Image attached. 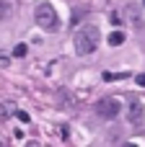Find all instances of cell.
Wrapping results in <instances>:
<instances>
[{
    "mask_svg": "<svg viewBox=\"0 0 145 147\" xmlns=\"http://www.w3.org/2000/svg\"><path fill=\"white\" fill-rule=\"evenodd\" d=\"M99 41H101V31L96 26H83L75 34V52L83 54V57L86 54H93L96 47H99Z\"/></svg>",
    "mask_w": 145,
    "mask_h": 147,
    "instance_id": "obj_1",
    "label": "cell"
},
{
    "mask_svg": "<svg viewBox=\"0 0 145 147\" xmlns=\"http://www.w3.org/2000/svg\"><path fill=\"white\" fill-rule=\"evenodd\" d=\"M34 21H36L42 28L52 31V28L57 26V13H54V8H52L49 3H39L36 10H34Z\"/></svg>",
    "mask_w": 145,
    "mask_h": 147,
    "instance_id": "obj_2",
    "label": "cell"
},
{
    "mask_svg": "<svg viewBox=\"0 0 145 147\" xmlns=\"http://www.w3.org/2000/svg\"><path fill=\"white\" fill-rule=\"evenodd\" d=\"M119 111H122V103H119L117 98H101V101L96 103V114H99L101 119H106V121L117 119Z\"/></svg>",
    "mask_w": 145,
    "mask_h": 147,
    "instance_id": "obj_3",
    "label": "cell"
},
{
    "mask_svg": "<svg viewBox=\"0 0 145 147\" xmlns=\"http://www.w3.org/2000/svg\"><path fill=\"white\" fill-rule=\"evenodd\" d=\"M127 121H130L132 127H140V124L145 121V106H143V101H138V98L130 101V106H127Z\"/></svg>",
    "mask_w": 145,
    "mask_h": 147,
    "instance_id": "obj_4",
    "label": "cell"
},
{
    "mask_svg": "<svg viewBox=\"0 0 145 147\" xmlns=\"http://www.w3.org/2000/svg\"><path fill=\"white\" fill-rule=\"evenodd\" d=\"M16 116V103L13 101H0V121H8Z\"/></svg>",
    "mask_w": 145,
    "mask_h": 147,
    "instance_id": "obj_5",
    "label": "cell"
},
{
    "mask_svg": "<svg viewBox=\"0 0 145 147\" xmlns=\"http://www.w3.org/2000/svg\"><path fill=\"white\" fill-rule=\"evenodd\" d=\"M122 41H125V31H112L109 34V44L112 47H119Z\"/></svg>",
    "mask_w": 145,
    "mask_h": 147,
    "instance_id": "obj_6",
    "label": "cell"
},
{
    "mask_svg": "<svg viewBox=\"0 0 145 147\" xmlns=\"http://www.w3.org/2000/svg\"><path fill=\"white\" fill-rule=\"evenodd\" d=\"M10 10H13L10 3H3V0H0V21H8V18H10Z\"/></svg>",
    "mask_w": 145,
    "mask_h": 147,
    "instance_id": "obj_7",
    "label": "cell"
},
{
    "mask_svg": "<svg viewBox=\"0 0 145 147\" xmlns=\"http://www.w3.org/2000/svg\"><path fill=\"white\" fill-rule=\"evenodd\" d=\"M127 16L132 23H140V13H138V5H127Z\"/></svg>",
    "mask_w": 145,
    "mask_h": 147,
    "instance_id": "obj_8",
    "label": "cell"
},
{
    "mask_svg": "<svg viewBox=\"0 0 145 147\" xmlns=\"http://www.w3.org/2000/svg\"><path fill=\"white\" fill-rule=\"evenodd\" d=\"M26 52H29L26 44H16V47H13V57H26Z\"/></svg>",
    "mask_w": 145,
    "mask_h": 147,
    "instance_id": "obj_9",
    "label": "cell"
},
{
    "mask_svg": "<svg viewBox=\"0 0 145 147\" xmlns=\"http://www.w3.org/2000/svg\"><path fill=\"white\" fill-rule=\"evenodd\" d=\"M125 75H127V72H104V80L112 83V80H122Z\"/></svg>",
    "mask_w": 145,
    "mask_h": 147,
    "instance_id": "obj_10",
    "label": "cell"
},
{
    "mask_svg": "<svg viewBox=\"0 0 145 147\" xmlns=\"http://www.w3.org/2000/svg\"><path fill=\"white\" fill-rule=\"evenodd\" d=\"M16 119H18V121H23V124H29V121H31V116H29L26 111H18V109H16Z\"/></svg>",
    "mask_w": 145,
    "mask_h": 147,
    "instance_id": "obj_11",
    "label": "cell"
},
{
    "mask_svg": "<svg viewBox=\"0 0 145 147\" xmlns=\"http://www.w3.org/2000/svg\"><path fill=\"white\" fill-rule=\"evenodd\" d=\"M135 80H138V85H143V88H145V72H140V75H135Z\"/></svg>",
    "mask_w": 145,
    "mask_h": 147,
    "instance_id": "obj_12",
    "label": "cell"
},
{
    "mask_svg": "<svg viewBox=\"0 0 145 147\" xmlns=\"http://www.w3.org/2000/svg\"><path fill=\"white\" fill-rule=\"evenodd\" d=\"M8 65H10V59H8V57H3V54H0V67H8Z\"/></svg>",
    "mask_w": 145,
    "mask_h": 147,
    "instance_id": "obj_13",
    "label": "cell"
},
{
    "mask_svg": "<svg viewBox=\"0 0 145 147\" xmlns=\"http://www.w3.org/2000/svg\"><path fill=\"white\" fill-rule=\"evenodd\" d=\"M143 5H145V3H143Z\"/></svg>",
    "mask_w": 145,
    "mask_h": 147,
    "instance_id": "obj_14",
    "label": "cell"
}]
</instances>
